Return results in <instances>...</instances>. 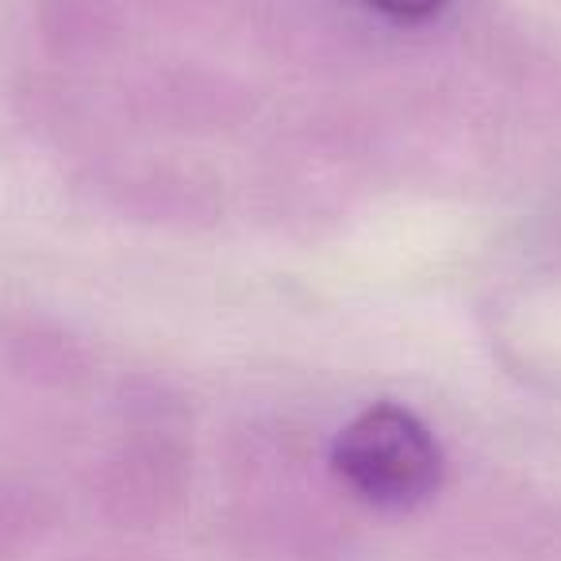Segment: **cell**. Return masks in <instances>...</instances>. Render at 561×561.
<instances>
[{"mask_svg":"<svg viewBox=\"0 0 561 561\" xmlns=\"http://www.w3.org/2000/svg\"><path fill=\"white\" fill-rule=\"evenodd\" d=\"M366 9L381 12L389 20H404V24H420V20H431L435 12H443L450 0H362Z\"/></svg>","mask_w":561,"mask_h":561,"instance_id":"7a4b0ae2","label":"cell"},{"mask_svg":"<svg viewBox=\"0 0 561 561\" xmlns=\"http://www.w3.org/2000/svg\"><path fill=\"white\" fill-rule=\"evenodd\" d=\"M335 473L374 507H415L435 496L443 481V450L420 415L400 404H374L358 412L335 438Z\"/></svg>","mask_w":561,"mask_h":561,"instance_id":"6da1fadb","label":"cell"}]
</instances>
